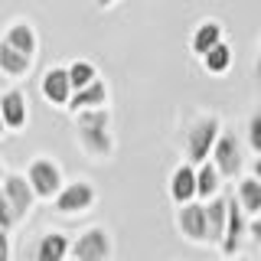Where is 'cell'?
Returning a JSON list of instances; mask_svg holds the SVG:
<instances>
[{
	"label": "cell",
	"mask_w": 261,
	"mask_h": 261,
	"mask_svg": "<svg viewBox=\"0 0 261 261\" xmlns=\"http://www.w3.org/2000/svg\"><path fill=\"white\" fill-rule=\"evenodd\" d=\"M7 173H10V170H7V167H4V160H0V183L7 179Z\"/></svg>",
	"instance_id": "obj_31"
},
{
	"label": "cell",
	"mask_w": 261,
	"mask_h": 261,
	"mask_svg": "<svg viewBox=\"0 0 261 261\" xmlns=\"http://www.w3.org/2000/svg\"><path fill=\"white\" fill-rule=\"evenodd\" d=\"M258 261H261V255H258Z\"/></svg>",
	"instance_id": "obj_33"
},
{
	"label": "cell",
	"mask_w": 261,
	"mask_h": 261,
	"mask_svg": "<svg viewBox=\"0 0 261 261\" xmlns=\"http://www.w3.org/2000/svg\"><path fill=\"white\" fill-rule=\"evenodd\" d=\"M13 258V245H10V232L0 228V261H10Z\"/></svg>",
	"instance_id": "obj_25"
},
{
	"label": "cell",
	"mask_w": 261,
	"mask_h": 261,
	"mask_svg": "<svg viewBox=\"0 0 261 261\" xmlns=\"http://www.w3.org/2000/svg\"><path fill=\"white\" fill-rule=\"evenodd\" d=\"M251 72H255V79H261V39L255 46V65H251Z\"/></svg>",
	"instance_id": "obj_27"
},
{
	"label": "cell",
	"mask_w": 261,
	"mask_h": 261,
	"mask_svg": "<svg viewBox=\"0 0 261 261\" xmlns=\"http://www.w3.org/2000/svg\"><path fill=\"white\" fill-rule=\"evenodd\" d=\"M176 232L190 245H209V219H206V202H186L176 206Z\"/></svg>",
	"instance_id": "obj_7"
},
{
	"label": "cell",
	"mask_w": 261,
	"mask_h": 261,
	"mask_svg": "<svg viewBox=\"0 0 261 261\" xmlns=\"http://www.w3.org/2000/svg\"><path fill=\"white\" fill-rule=\"evenodd\" d=\"M235 199H239V206L245 209V216H261V179L258 176H242L235 179Z\"/></svg>",
	"instance_id": "obj_20"
},
{
	"label": "cell",
	"mask_w": 261,
	"mask_h": 261,
	"mask_svg": "<svg viewBox=\"0 0 261 261\" xmlns=\"http://www.w3.org/2000/svg\"><path fill=\"white\" fill-rule=\"evenodd\" d=\"M199 65H202V72H206V75H212V79L228 75V72H232V65H235V53H232V46H228V43H219L216 49H209V53L202 56Z\"/></svg>",
	"instance_id": "obj_21"
},
{
	"label": "cell",
	"mask_w": 261,
	"mask_h": 261,
	"mask_svg": "<svg viewBox=\"0 0 261 261\" xmlns=\"http://www.w3.org/2000/svg\"><path fill=\"white\" fill-rule=\"evenodd\" d=\"M16 225H20V219H16V212H13V206H10V199H7L4 190H0V228H4V232H13Z\"/></svg>",
	"instance_id": "obj_24"
},
{
	"label": "cell",
	"mask_w": 261,
	"mask_h": 261,
	"mask_svg": "<svg viewBox=\"0 0 261 261\" xmlns=\"http://www.w3.org/2000/svg\"><path fill=\"white\" fill-rule=\"evenodd\" d=\"M95 206H98V186L92 179H69L65 190L53 199L56 216H62V219H79L85 212H92Z\"/></svg>",
	"instance_id": "obj_4"
},
{
	"label": "cell",
	"mask_w": 261,
	"mask_h": 261,
	"mask_svg": "<svg viewBox=\"0 0 261 261\" xmlns=\"http://www.w3.org/2000/svg\"><path fill=\"white\" fill-rule=\"evenodd\" d=\"M222 173H219V167L212 160L206 163H199L196 167V190H199V196L196 199L199 202H209V199H216V196H222Z\"/></svg>",
	"instance_id": "obj_18"
},
{
	"label": "cell",
	"mask_w": 261,
	"mask_h": 261,
	"mask_svg": "<svg viewBox=\"0 0 261 261\" xmlns=\"http://www.w3.org/2000/svg\"><path fill=\"white\" fill-rule=\"evenodd\" d=\"M114 4H121V0H95V7H98V10H111Z\"/></svg>",
	"instance_id": "obj_29"
},
{
	"label": "cell",
	"mask_w": 261,
	"mask_h": 261,
	"mask_svg": "<svg viewBox=\"0 0 261 261\" xmlns=\"http://www.w3.org/2000/svg\"><path fill=\"white\" fill-rule=\"evenodd\" d=\"M167 193L173 199V206H186V202H196V163H176L173 173H170V183H167Z\"/></svg>",
	"instance_id": "obj_13"
},
{
	"label": "cell",
	"mask_w": 261,
	"mask_h": 261,
	"mask_svg": "<svg viewBox=\"0 0 261 261\" xmlns=\"http://www.w3.org/2000/svg\"><path fill=\"white\" fill-rule=\"evenodd\" d=\"M33 261H72V239L59 228H49L33 245Z\"/></svg>",
	"instance_id": "obj_12"
},
{
	"label": "cell",
	"mask_w": 261,
	"mask_h": 261,
	"mask_svg": "<svg viewBox=\"0 0 261 261\" xmlns=\"http://www.w3.org/2000/svg\"><path fill=\"white\" fill-rule=\"evenodd\" d=\"M0 118L10 134H20V130L30 127V101L23 88H7L0 92Z\"/></svg>",
	"instance_id": "obj_10"
},
{
	"label": "cell",
	"mask_w": 261,
	"mask_h": 261,
	"mask_svg": "<svg viewBox=\"0 0 261 261\" xmlns=\"http://www.w3.org/2000/svg\"><path fill=\"white\" fill-rule=\"evenodd\" d=\"M114 235L105 225H88L72 239V261H111Z\"/></svg>",
	"instance_id": "obj_5"
},
{
	"label": "cell",
	"mask_w": 261,
	"mask_h": 261,
	"mask_svg": "<svg viewBox=\"0 0 261 261\" xmlns=\"http://www.w3.org/2000/svg\"><path fill=\"white\" fill-rule=\"evenodd\" d=\"M39 95H43L46 105L69 111V101H72V95H75L72 79H69V65H53V69H46L43 79H39Z\"/></svg>",
	"instance_id": "obj_9"
},
{
	"label": "cell",
	"mask_w": 261,
	"mask_h": 261,
	"mask_svg": "<svg viewBox=\"0 0 261 261\" xmlns=\"http://www.w3.org/2000/svg\"><path fill=\"white\" fill-rule=\"evenodd\" d=\"M27 179L33 186L39 202H53L56 196L65 190V173H62V163L56 157H46V153H36L27 163Z\"/></svg>",
	"instance_id": "obj_3"
},
{
	"label": "cell",
	"mask_w": 261,
	"mask_h": 261,
	"mask_svg": "<svg viewBox=\"0 0 261 261\" xmlns=\"http://www.w3.org/2000/svg\"><path fill=\"white\" fill-rule=\"evenodd\" d=\"M0 39L10 43L13 49H20V53H27L30 59H36V53H39V33L30 20H10L4 27V33H0Z\"/></svg>",
	"instance_id": "obj_15"
},
{
	"label": "cell",
	"mask_w": 261,
	"mask_h": 261,
	"mask_svg": "<svg viewBox=\"0 0 261 261\" xmlns=\"http://www.w3.org/2000/svg\"><path fill=\"white\" fill-rule=\"evenodd\" d=\"M206 219H209V245H222L225 225H228V196H216L206 202Z\"/></svg>",
	"instance_id": "obj_19"
},
{
	"label": "cell",
	"mask_w": 261,
	"mask_h": 261,
	"mask_svg": "<svg viewBox=\"0 0 261 261\" xmlns=\"http://www.w3.org/2000/svg\"><path fill=\"white\" fill-rule=\"evenodd\" d=\"M219 43H225V27L222 20H216V16H206V20H199L190 33V53L193 56H206L209 49H216Z\"/></svg>",
	"instance_id": "obj_14"
},
{
	"label": "cell",
	"mask_w": 261,
	"mask_h": 261,
	"mask_svg": "<svg viewBox=\"0 0 261 261\" xmlns=\"http://www.w3.org/2000/svg\"><path fill=\"white\" fill-rule=\"evenodd\" d=\"M30 72H33V59H30V56L0 39V75L10 79V82H23Z\"/></svg>",
	"instance_id": "obj_17"
},
{
	"label": "cell",
	"mask_w": 261,
	"mask_h": 261,
	"mask_svg": "<svg viewBox=\"0 0 261 261\" xmlns=\"http://www.w3.org/2000/svg\"><path fill=\"white\" fill-rule=\"evenodd\" d=\"M222 261H225V258H222ZM235 261H239V258H235Z\"/></svg>",
	"instance_id": "obj_32"
},
{
	"label": "cell",
	"mask_w": 261,
	"mask_h": 261,
	"mask_svg": "<svg viewBox=\"0 0 261 261\" xmlns=\"http://www.w3.org/2000/svg\"><path fill=\"white\" fill-rule=\"evenodd\" d=\"M248 170H251V176H258V179H261V153H258V157L248 163Z\"/></svg>",
	"instance_id": "obj_28"
},
{
	"label": "cell",
	"mask_w": 261,
	"mask_h": 261,
	"mask_svg": "<svg viewBox=\"0 0 261 261\" xmlns=\"http://www.w3.org/2000/svg\"><path fill=\"white\" fill-rule=\"evenodd\" d=\"M245 147H248L251 153H261V108L248 114V121H245Z\"/></svg>",
	"instance_id": "obj_23"
},
{
	"label": "cell",
	"mask_w": 261,
	"mask_h": 261,
	"mask_svg": "<svg viewBox=\"0 0 261 261\" xmlns=\"http://www.w3.org/2000/svg\"><path fill=\"white\" fill-rule=\"evenodd\" d=\"M222 130H225V124L219 114H196L183 127V160L196 163V167L212 160V150H216Z\"/></svg>",
	"instance_id": "obj_2"
},
{
	"label": "cell",
	"mask_w": 261,
	"mask_h": 261,
	"mask_svg": "<svg viewBox=\"0 0 261 261\" xmlns=\"http://www.w3.org/2000/svg\"><path fill=\"white\" fill-rule=\"evenodd\" d=\"M0 190H4V196L10 199V206H13V212H16V219H30V212H33V206H36V193H33V186H30V179H27V173H7V179L0 183Z\"/></svg>",
	"instance_id": "obj_11"
},
{
	"label": "cell",
	"mask_w": 261,
	"mask_h": 261,
	"mask_svg": "<svg viewBox=\"0 0 261 261\" xmlns=\"http://www.w3.org/2000/svg\"><path fill=\"white\" fill-rule=\"evenodd\" d=\"M248 239H251V242H255L258 248H261V216H255V219L248 222Z\"/></svg>",
	"instance_id": "obj_26"
},
{
	"label": "cell",
	"mask_w": 261,
	"mask_h": 261,
	"mask_svg": "<svg viewBox=\"0 0 261 261\" xmlns=\"http://www.w3.org/2000/svg\"><path fill=\"white\" fill-rule=\"evenodd\" d=\"M7 134H10V130H7V124H4V118H0V141H4Z\"/></svg>",
	"instance_id": "obj_30"
},
{
	"label": "cell",
	"mask_w": 261,
	"mask_h": 261,
	"mask_svg": "<svg viewBox=\"0 0 261 261\" xmlns=\"http://www.w3.org/2000/svg\"><path fill=\"white\" fill-rule=\"evenodd\" d=\"M69 79H72V88L75 92H82V88H88V85H95L98 79V65L92 59H72L69 62Z\"/></svg>",
	"instance_id": "obj_22"
},
{
	"label": "cell",
	"mask_w": 261,
	"mask_h": 261,
	"mask_svg": "<svg viewBox=\"0 0 261 261\" xmlns=\"http://www.w3.org/2000/svg\"><path fill=\"white\" fill-rule=\"evenodd\" d=\"M248 222L251 219L245 216V209L239 206L235 196H228V225H225V239L219 245V255L225 261H235L239 251L245 248V239H248Z\"/></svg>",
	"instance_id": "obj_8"
},
{
	"label": "cell",
	"mask_w": 261,
	"mask_h": 261,
	"mask_svg": "<svg viewBox=\"0 0 261 261\" xmlns=\"http://www.w3.org/2000/svg\"><path fill=\"white\" fill-rule=\"evenodd\" d=\"M72 124H75L79 150L85 153L92 163H108L114 157L118 141H114V130H111V111L108 108L72 114Z\"/></svg>",
	"instance_id": "obj_1"
},
{
	"label": "cell",
	"mask_w": 261,
	"mask_h": 261,
	"mask_svg": "<svg viewBox=\"0 0 261 261\" xmlns=\"http://www.w3.org/2000/svg\"><path fill=\"white\" fill-rule=\"evenodd\" d=\"M108 101H111V88H108V82H105V79H98L95 85H88V88H82V92L72 95L69 111H72V114L98 111V108H108Z\"/></svg>",
	"instance_id": "obj_16"
},
{
	"label": "cell",
	"mask_w": 261,
	"mask_h": 261,
	"mask_svg": "<svg viewBox=\"0 0 261 261\" xmlns=\"http://www.w3.org/2000/svg\"><path fill=\"white\" fill-rule=\"evenodd\" d=\"M212 163L219 167V173L225 179H242V170L248 163H245V144L235 137V130H228V127L222 130L216 150H212Z\"/></svg>",
	"instance_id": "obj_6"
}]
</instances>
